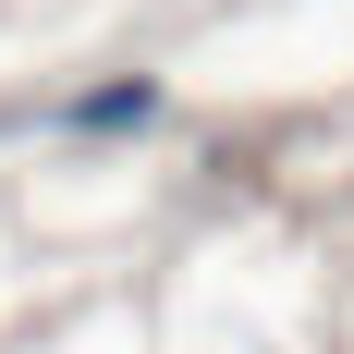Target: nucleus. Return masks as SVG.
I'll return each instance as SVG.
<instances>
[{"instance_id": "1", "label": "nucleus", "mask_w": 354, "mask_h": 354, "mask_svg": "<svg viewBox=\"0 0 354 354\" xmlns=\"http://www.w3.org/2000/svg\"><path fill=\"white\" fill-rule=\"evenodd\" d=\"M62 122H73V135H147V122H159V86H147V73H122V86H86Z\"/></svg>"}]
</instances>
